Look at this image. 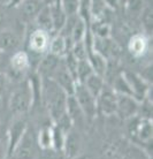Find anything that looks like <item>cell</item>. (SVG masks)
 Returning <instances> with one entry per match:
<instances>
[{
    "label": "cell",
    "mask_w": 153,
    "mask_h": 159,
    "mask_svg": "<svg viewBox=\"0 0 153 159\" xmlns=\"http://www.w3.org/2000/svg\"><path fill=\"white\" fill-rule=\"evenodd\" d=\"M91 74H93V69L88 59L79 60L77 65V70H76V82L82 84Z\"/></svg>",
    "instance_id": "26"
},
{
    "label": "cell",
    "mask_w": 153,
    "mask_h": 159,
    "mask_svg": "<svg viewBox=\"0 0 153 159\" xmlns=\"http://www.w3.org/2000/svg\"><path fill=\"white\" fill-rule=\"evenodd\" d=\"M66 133H63L59 127L52 123V151L62 152Z\"/></svg>",
    "instance_id": "25"
},
{
    "label": "cell",
    "mask_w": 153,
    "mask_h": 159,
    "mask_svg": "<svg viewBox=\"0 0 153 159\" xmlns=\"http://www.w3.org/2000/svg\"><path fill=\"white\" fill-rule=\"evenodd\" d=\"M28 127H29V123H28L27 119H24V116H15L14 120L9 123V126L7 128V133L5 135L6 139H7L8 158L12 156L16 145L20 143V141L25 134Z\"/></svg>",
    "instance_id": "6"
},
{
    "label": "cell",
    "mask_w": 153,
    "mask_h": 159,
    "mask_svg": "<svg viewBox=\"0 0 153 159\" xmlns=\"http://www.w3.org/2000/svg\"><path fill=\"white\" fill-rule=\"evenodd\" d=\"M128 51L133 58H142L149 51V39L146 35L136 34L128 42Z\"/></svg>",
    "instance_id": "16"
},
{
    "label": "cell",
    "mask_w": 153,
    "mask_h": 159,
    "mask_svg": "<svg viewBox=\"0 0 153 159\" xmlns=\"http://www.w3.org/2000/svg\"><path fill=\"white\" fill-rule=\"evenodd\" d=\"M97 103V114H101L105 116H115L116 113V103L118 95L115 93L110 84H105L98 97L96 98Z\"/></svg>",
    "instance_id": "8"
},
{
    "label": "cell",
    "mask_w": 153,
    "mask_h": 159,
    "mask_svg": "<svg viewBox=\"0 0 153 159\" xmlns=\"http://www.w3.org/2000/svg\"><path fill=\"white\" fill-rule=\"evenodd\" d=\"M43 1L44 6H53V5L60 4V0H42Z\"/></svg>",
    "instance_id": "35"
},
{
    "label": "cell",
    "mask_w": 153,
    "mask_h": 159,
    "mask_svg": "<svg viewBox=\"0 0 153 159\" xmlns=\"http://www.w3.org/2000/svg\"><path fill=\"white\" fill-rule=\"evenodd\" d=\"M104 4L108 9H112V11H115L118 9L119 6H120V1L119 0H102Z\"/></svg>",
    "instance_id": "32"
},
{
    "label": "cell",
    "mask_w": 153,
    "mask_h": 159,
    "mask_svg": "<svg viewBox=\"0 0 153 159\" xmlns=\"http://www.w3.org/2000/svg\"><path fill=\"white\" fill-rule=\"evenodd\" d=\"M38 145L36 141V136L32 131V128L28 127L27 131L20 143L16 145L15 150L13 151L11 159H36L38 153Z\"/></svg>",
    "instance_id": "5"
},
{
    "label": "cell",
    "mask_w": 153,
    "mask_h": 159,
    "mask_svg": "<svg viewBox=\"0 0 153 159\" xmlns=\"http://www.w3.org/2000/svg\"><path fill=\"white\" fill-rule=\"evenodd\" d=\"M122 74L129 84L133 98H136L138 102H142V100L145 99L146 97H149L150 92H151V83L150 82H147L141 75H138L131 70H123Z\"/></svg>",
    "instance_id": "9"
},
{
    "label": "cell",
    "mask_w": 153,
    "mask_h": 159,
    "mask_svg": "<svg viewBox=\"0 0 153 159\" xmlns=\"http://www.w3.org/2000/svg\"><path fill=\"white\" fill-rule=\"evenodd\" d=\"M88 61L90 62L94 74L105 79L107 67H108V61L101 54H99L98 52L93 51V50L88 53Z\"/></svg>",
    "instance_id": "18"
},
{
    "label": "cell",
    "mask_w": 153,
    "mask_h": 159,
    "mask_svg": "<svg viewBox=\"0 0 153 159\" xmlns=\"http://www.w3.org/2000/svg\"><path fill=\"white\" fill-rule=\"evenodd\" d=\"M5 24V14H4V9H2V6L0 5V30H2V27Z\"/></svg>",
    "instance_id": "34"
},
{
    "label": "cell",
    "mask_w": 153,
    "mask_h": 159,
    "mask_svg": "<svg viewBox=\"0 0 153 159\" xmlns=\"http://www.w3.org/2000/svg\"><path fill=\"white\" fill-rule=\"evenodd\" d=\"M29 67H30V60H29L27 52L16 51L9 58V68L7 73L14 79L22 77L27 73Z\"/></svg>",
    "instance_id": "12"
},
{
    "label": "cell",
    "mask_w": 153,
    "mask_h": 159,
    "mask_svg": "<svg viewBox=\"0 0 153 159\" xmlns=\"http://www.w3.org/2000/svg\"><path fill=\"white\" fill-rule=\"evenodd\" d=\"M60 5L67 16L77 15L79 12L81 0H60Z\"/></svg>",
    "instance_id": "27"
},
{
    "label": "cell",
    "mask_w": 153,
    "mask_h": 159,
    "mask_svg": "<svg viewBox=\"0 0 153 159\" xmlns=\"http://www.w3.org/2000/svg\"><path fill=\"white\" fill-rule=\"evenodd\" d=\"M8 76L6 74H0V95L5 91V89L7 87Z\"/></svg>",
    "instance_id": "33"
},
{
    "label": "cell",
    "mask_w": 153,
    "mask_h": 159,
    "mask_svg": "<svg viewBox=\"0 0 153 159\" xmlns=\"http://www.w3.org/2000/svg\"><path fill=\"white\" fill-rule=\"evenodd\" d=\"M62 58L51 54L47 52L46 54H44L43 58L38 62L36 67V73L42 77V79H51L52 75L54 74L56 68L59 67Z\"/></svg>",
    "instance_id": "14"
},
{
    "label": "cell",
    "mask_w": 153,
    "mask_h": 159,
    "mask_svg": "<svg viewBox=\"0 0 153 159\" xmlns=\"http://www.w3.org/2000/svg\"><path fill=\"white\" fill-rule=\"evenodd\" d=\"M139 103L136 98H133L131 96H123L118 95V103H116V113L115 116H118L122 120H128L133 116H136L139 108Z\"/></svg>",
    "instance_id": "10"
},
{
    "label": "cell",
    "mask_w": 153,
    "mask_h": 159,
    "mask_svg": "<svg viewBox=\"0 0 153 159\" xmlns=\"http://www.w3.org/2000/svg\"><path fill=\"white\" fill-rule=\"evenodd\" d=\"M44 7L42 0H23L21 4V9L23 15L27 17H36V15L39 13V11Z\"/></svg>",
    "instance_id": "24"
},
{
    "label": "cell",
    "mask_w": 153,
    "mask_h": 159,
    "mask_svg": "<svg viewBox=\"0 0 153 159\" xmlns=\"http://www.w3.org/2000/svg\"><path fill=\"white\" fill-rule=\"evenodd\" d=\"M19 46V38L9 30H0V50L9 53Z\"/></svg>",
    "instance_id": "22"
},
{
    "label": "cell",
    "mask_w": 153,
    "mask_h": 159,
    "mask_svg": "<svg viewBox=\"0 0 153 159\" xmlns=\"http://www.w3.org/2000/svg\"><path fill=\"white\" fill-rule=\"evenodd\" d=\"M22 1H23V0H9L8 6H11V7H16V6H20V5L22 4Z\"/></svg>",
    "instance_id": "36"
},
{
    "label": "cell",
    "mask_w": 153,
    "mask_h": 159,
    "mask_svg": "<svg viewBox=\"0 0 153 159\" xmlns=\"http://www.w3.org/2000/svg\"><path fill=\"white\" fill-rule=\"evenodd\" d=\"M127 121H128L127 130L129 134L130 141L136 144V147L143 148L144 152L149 151V156L152 157V120L143 119L136 116L128 119Z\"/></svg>",
    "instance_id": "2"
},
{
    "label": "cell",
    "mask_w": 153,
    "mask_h": 159,
    "mask_svg": "<svg viewBox=\"0 0 153 159\" xmlns=\"http://www.w3.org/2000/svg\"><path fill=\"white\" fill-rule=\"evenodd\" d=\"M73 45L74 43L70 39V37H63L60 34H55L50 39V45H48L47 52L59 57V58H63L68 52L71 51Z\"/></svg>",
    "instance_id": "15"
},
{
    "label": "cell",
    "mask_w": 153,
    "mask_h": 159,
    "mask_svg": "<svg viewBox=\"0 0 153 159\" xmlns=\"http://www.w3.org/2000/svg\"><path fill=\"white\" fill-rule=\"evenodd\" d=\"M50 39H51L50 34L38 28L34 29L28 35V50H29L27 52L28 56L34 54L42 59L44 54H46L48 51Z\"/></svg>",
    "instance_id": "7"
},
{
    "label": "cell",
    "mask_w": 153,
    "mask_h": 159,
    "mask_svg": "<svg viewBox=\"0 0 153 159\" xmlns=\"http://www.w3.org/2000/svg\"><path fill=\"white\" fill-rule=\"evenodd\" d=\"M50 11H51L52 22H53V32L54 34H59L62 28L65 27V23L67 21L66 13L63 12L62 7L60 4L50 6Z\"/></svg>",
    "instance_id": "20"
},
{
    "label": "cell",
    "mask_w": 153,
    "mask_h": 159,
    "mask_svg": "<svg viewBox=\"0 0 153 159\" xmlns=\"http://www.w3.org/2000/svg\"><path fill=\"white\" fill-rule=\"evenodd\" d=\"M73 96L76 98L79 107L82 110L84 118H85V122L91 123L94 120V118L97 116V103H96V98L81 83H76Z\"/></svg>",
    "instance_id": "4"
},
{
    "label": "cell",
    "mask_w": 153,
    "mask_h": 159,
    "mask_svg": "<svg viewBox=\"0 0 153 159\" xmlns=\"http://www.w3.org/2000/svg\"><path fill=\"white\" fill-rule=\"evenodd\" d=\"M82 84L85 87V89H87L88 91L93 96L94 98H97L98 95L100 93V91L102 90L104 85L106 84V81H105L104 77H101V76H99L93 73V74H91Z\"/></svg>",
    "instance_id": "21"
},
{
    "label": "cell",
    "mask_w": 153,
    "mask_h": 159,
    "mask_svg": "<svg viewBox=\"0 0 153 159\" xmlns=\"http://www.w3.org/2000/svg\"><path fill=\"white\" fill-rule=\"evenodd\" d=\"M37 28L40 30L46 31L47 34L53 32V22H52V16H51V11L48 6H44L39 11V13L36 15L35 17Z\"/></svg>",
    "instance_id": "19"
},
{
    "label": "cell",
    "mask_w": 153,
    "mask_h": 159,
    "mask_svg": "<svg viewBox=\"0 0 153 159\" xmlns=\"http://www.w3.org/2000/svg\"><path fill=\"white\" fill-rule=\"evenodd\" d=\"M37 145L42 150L45 151H51L52 150V123L51 125H45L40 128L38 134L36 136Z\"/></svg>",
    "instance_id": "23"
},
{
    "label": "cell",
    "mask_w": 153,
    "mask_h": 159,
    "mask_svg": "<svg viewBox=\"0 0 153 159\" xmlns=\"http://www.w3.org/2000/svg\"><path fill=\"white\" fill-rule=\"evenodd\" d=\"M8 158V147L6 136H0V159Z\"/></svg>",
    "instance_id": "31"
},
{
    "label": "cell",
    "mask_w": 153,
    "mask_h": 159,
    "mask_svg": "<svg viewBox=\"0 0 153 159\" xmlns=\"http://www.w3.org/2000/svg\"><path fill=\"white\" fill-rule=\"evenodd\" d=\"M71 54L79 60H85L88 59V51L87 48L84 45V42H79V43H75L71 48Z\"/></svg>",
    "instance_id": "28"
},
{
    "label": "cell",
    "mask_w": 153,
    "mask_h": 159,
    "mask_svg": "<svg viewBox=\"0 0 153 159\" xmlns=\"http://www.w3.org/2000/svg\"><path fill=\"white\" fill-rule=\"evenodd\" d=\"M9 54L7 52H4L0 50V74L7 75L8 68H9Z\"/></svg>",
    "instance_id": "29"
},
{
    "label": "cell",
    "mask_w": 153,
    "mask_h": 159,
    "mask_svg": "<svg viewBox=\"0 0 153 159\" xmlns=\"http://www.w3.org/2000/svg\"><path fill=\"white\" fill-rule=\"evenodd\" d=\"M73 159H88V158H87V156H84V155H79V157H76V158H73Z\"/></svg>",
    "instance_id": "38"
},
{
    "label": "cell",
    "mask_w": 153,
    "mask_h": 159,
    "mask_svg": "<svg viewBox=\"0 0 153 159\" xmlns=\"http://www.w3.org/2000/svg\"><path fill=\"white\" fill-rule=\"evenodd\" d=\"M43 80V89H42V102L46 105V108L52 122L58 120L66 112L67 93L51 79Z\"/></svg>",
    "instance_id": "1"
},
{
    "label": "cell",
    "mask_w": 153,
    "mask_h": 159,
    "mask_svg": "<svg viewBox=\"0 0 153 159\" xmlns=\"http://www.w3.org/2000/svg\"><path fill=\"white\" fill-rule=\"evenodd\" d=\"M9 2V0H0V5L2 6V5H8Z\"/></svg>",
    "instance_id": "37"
},
{
    "label": "cell",
    "mask_w": 153,
    "mask_h": 159,
    "mask_svg": "<svg viewBox=\"0 0 153 159\" xmlns=\"http://www.w3.org/2000/svg\"><path fill=\"white\" fill-rule=\"evenodd\" d=\"M51 80H53L55 83L58 84L68 96H70L74 93L76 81L73 79V76L70 75V73L68 72V69H67L66 66H65L63 59H61V62H60L59 67L56 68V70L54 72V74L52 75Z\"/></svg>",
    "instance_id": "13"
},
{
    "label": "cell",
    "mask_w": 153,
    "mask_h": 159,
    "mask_svg": "<svg viewBox=\"0 0 153 159\" xmlns=\"http://www.w3.org/2000/svg\"><path fill=\"white\" fill-rule=\"evenodd\" d=\"M126 8L130 13H139L143 8V0H127Z\"/></svg>",
    "instance_id": "30"
},
{
    "label": "cell",
    "mask_w": 153,
    "mask_h": 159,
    "mask_svg": "<svg viewBox=\"0 0 153 159\" xmlns=\"http://www.w3.org/2000/svg\"><path fill=\"white\" fill-rule=\"evenodd\" d=\"M9 111L14 116H23L32 108V95L28 82L16 88L8 102Z\"/></svg>",
    "instance_id": "3"
},
{
    "label": "cell",
    "mask_w": 153,
    "mask_h": 159,
    "mask_svg": "<svg viewBox=\"0 0 153 159\" xmlns=\"http://www.w3.org/2000/svg\"><path fill=\"white\" fill-rule=\"evenodd\" d=\"M66 114L69 116V119L71 120L73 122V126L76 127L79 123L81 122H85V118H84V114H83L82 110L79 107L77 100L74 96H67V100H66ZM87 123V122H85Z\"/></svg>",
    "instance_id": "17"
},
{
    "label": "cell",
    "mask_w": 153,
    "mask_h": 159,
    "mask_svg": "<svg viewBox=\"0 0 153 159\" xmlns=\"http://www.w3.org/2000/svg\"><path fill=\"white\" fill-rule=\"evenodd\" d=\"M81 150H82V137L77 128L73 127L66 134L62 153L67 159H73L81 155Z\"/></svg>",
    "instance_id": "11"
}]
</instances>
